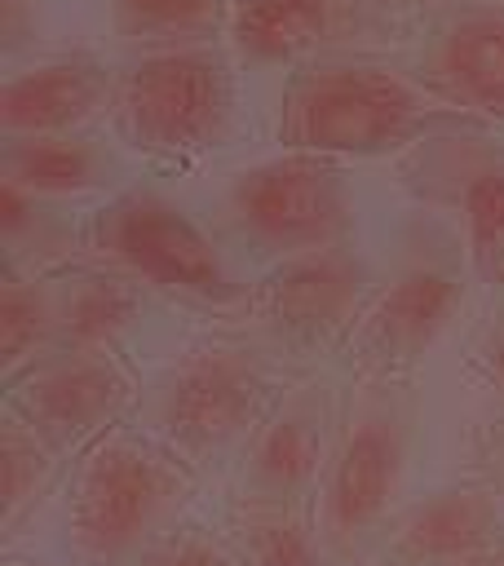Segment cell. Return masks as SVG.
Listing matches in <instances>:
<instances>
[{"instance_id": "cell-7", "label": "cell", "mask_w": 504, "mask_h": 566, "mask_svg": "<svg viewBox=\"0 0 504 566\" xmlns=\"http://www.w3.org/2000/svg\"><path fill=\"white\" fill-rule=\"evenodd\" d=\"M464 301V279L447 256H407L358 310L349 363L358 380H407Z\"/></svg>"}, {"instance_id": "cell-1", "label": "cell", "mask_w": 504, "mask_h": 566, "mask_svg": "<svg viewBox=\"0 0 504 566\" xmlns=\"http://www.w3.org/2000/svg\"><path fill=\"white\" fill-rule=\"evenodd\" d=\"M190 500V464L164 442L124 424L75 451L62 513L80 566H133L168 535Z\"/></svg>"}, {"instance_id": "cell-3", "label": "cell", "mask_w": 504, "mask_h": 566, "mask_svg": "<svg viewBox=\"0 0 504 566\" xmlns=\"http://www.w3.org/2000/svg\"><path fill=\"white\" fill-rule=\"evenodd\" d=\"M433 119L424 84L376 62H323L292 75L279 106V146L358 159L411 150Z\"/></svg>"}, {"instance_id": "cell-11", "label": "cell", "mask_w": 504, "mask_h": 566, "mask_svg": "<svg viewBox=\"0 0 504 566\" xmlns=\"http://www.w3.org/2000/svg\"><path fill=\"white\" fill-rule=\"evenodd\" d=\"M491 548H504V504L482 478L402 504L376 539L380 566H455Z\"/></svg>"}, {"instance_id": "cell-9", "label": "cell", "mask_w": 504, "mask_h": 566, "mask_svg": "<svg viewBox=\"0 0 504 566\" xmlns=\"http://www.w3.org/2000/svg\"><path fill=\"white\" fill-rule=\"evenodd\" d=\"M407 186L451 221L473 274L504 287V146L473 133L429 137L411 146Z\"/></svg>"}, {"instance_id": "cell-25", "label": "cell", "mask_w": 504, "mask_h": 566, "mask_svg": "<svg viewBox=\"0 0 504 566\" xmlns=\"http://www.w3.org/2000/svg\"><path fill=\"white\" fill-rule=\"evenodd\" d=\"M482 371L504 389V314L495 318V327L482 340Z\"/></svg>"}, {"instance_id": "cell-2", "label": "cell", "mask_w": 504, "mask_h": 566, "mask_svg": "<svg viewBox=\"0 0 504 566\" xmlns=\"http://www.w3.org/2000/svg\"><path fill=\"white\" fill-rule=\"evenodd\" d=\"M416 447V407L407 380H358V398L340 416L314 517L336 562L376 548L385 522L398 513Z\"/></svg>"}, {"instance_id": "cell-10", "label": "cell", "mask_w": 504, "mask_h": 566, "mask_svg": "<svg viewBox=\"0 0 504 566\" xmlns=\"http://www.w3.org/2000/svg\"><path fill=\"white\" fill-rule=\"evenodd\" d=\"M128 394L133 380L106 349H71L27 371L9 398V411L22 416L62 455L84 451L93 438L115 429Z\"/></svg>"}, {"instance_id": "cell-18", "label": "cell", "mask_w": 504, "mask_h": 566, "mask_svg": "<svg viewBox=\"0 0 504 566\" xmlns=\"http://www.w3.org/2000/svg\"><path fill=\"white\" fill-rule=\"evenodd\" d=\"M327 31V0H239L234 40L265 62L305 53Z\"/></svg>"}, {"instance_id": "cell-5", "label": "cell", "mask_w": 504, "mask_h": 566, "mask_svg": "<svg viewBox=\"0 0 504 566\" xmlns=\"http://www.w3.org/2000/svg\"><path fill=\"white\" fill-rule=\"evenodd\" d=\"M225 212L256 256L292 261L345 243L354 226V195L336 159L283 150L234 177Z\"/></svg>"}, {"instance_id": "cell-4", "label": "cell", "mask_w": 504, "mask_h": 566, "mask_svg": "<svg viewBox=\"0 0 504 566\" xmlns=\"http://www.w3.org/2000/svg\"><path fill=\"white\" fill-rule=\"evenodd\" d=\"M115 133L155 159L199 155L225 142L234 84L212 49H159L115 88Z\"/></svg>"}, {"instance_id": "cell-21", "label": "cell", "mask_w": 504, "mask_h": 566, "mask_svg": "<svg viewBox=\"0 0 504 566\" xmlns=\"http://www.w3.org/2000/svg\"><path fill=\"white\" fill-rule=\"evenodd\" d=\"M57 327V305L40 283L27 279H4L0 287V358L13 371L22 358H31L49 332Z\"/></svg>"}, {"instance_id": "cell-20", "label": "cell", "mask_w": 504, "mask_h": 566, "mask_svg": "<svg viewBox=\"0 0 504 566\" xmlns=\"http://www.w3.org/2000/svg\"><path fill=\"white\" fill-rule=\"evenodd\" d=\"M4 464H0V491H4V526H13L35 500L40 491L49 486V473H53V460L57 451L22 420L9 411L4 420V447H0Z\"/></svg>"}, {"instance_id": "cell-19", "label": "cell", "mask_w": 504, "mask_h": 566, "mask_svg": "<svg viewBox=\"0 0 504 566\" xmlns=\"http://www.w3.org/2000/svg\"><path fill=\"white\" fill-rule=\"evenodd\" d=\"M133 318L137 301L124 279H80L57 310V327L66 332L71 349H106Z\"/></svg>"}, {"instance_id": "cell-8", "label": "cell", "mask_w": 504, "mask_h": 566, "mask_svg": "<svg viewBox=\"0 0 504 566\" xmlns=\"http://www.w3.org/2000/svg\"><path fill=\"white\" fill-rule=\"evenodd\" d=\"M270 380L261 363L230 345L195 349L159 394V438L186 464H212L265 420Z\"/></svg>"}, {"instance_id": "cell-17", "label": "cell", "mask_w": 504, "mask_h": 566, "mask_svg": "<svg viewBox=\"0 0 504 566\" xmlns=\"http://www.w3.org/2000/svg\"><path fill=\"white\" fill-rule=\"evenodd\" d=\"M115 164L106 146L75 137V133H40V137H9L4 142V181L22 186L35 199L84 195L111 181Z\"/></svg>"}, {"instance_id": "cell-12", "label": "cell", "mask_w": 504, "mask_h": 566, "mask_svg": "<svg viewBox=\"0 0 504 566\" xmlns=\"http://www.w3.org/2000/svg\"><path fill=\"white\" fill-rule=\"evenodd\" d=\"M363 301V270L345 248L309 252L279 261L274 279L261 292V310L283 340L296 345H327L358 323Z\"/></svg>"}, {"instance_id": "cell-6", "label": "cell", "mask_w": 504, "mask_h": 566, "mask_svg": "<svg viewBox=\"0 0 504 566\" xmlns=\"http://www.w3.org/2000/svg\"><path fill=\"white\" fill-rule=\"evenodd\" d=\"M88 248L115 270L164 292L195 301L230 296V279L212 239L164 195L128 190L111 199L88 226Z\"/></svg>"}, {"instance_id": "cell-13", "label": "cell", "mask_w": 504, "mask_h": 566, "mask_svg": "<svg viewBox=\"0 0 504 566\" xmlns=\"http://www.w3.org/2000/svg\"><path fill=\"white\" fill-rule=\"evenodd\" d=\"M327 402L323 394L309 389H292L287 398H279L265 420L256 424L252 442H248V460H243V491L252 495H274V500H305L318 491L327 455L336 433L327 429Z\"/></svg>"}, {"instance_id": "cell-16", "label": "cell", "mask_w": 504, "mask_h": 566, "mask_svg": "<svg viewBox=\"0 0 504 566\" xmlns=\"http://www.w3.org/2000/svg\"><path fill=\"white\" fill-rule=\"evenodd\" d=\"M225 539L243 566H332V548L305 500L239 491L225 513Z\"/></svg>"}, {"instance_id": "cell-22", "label": "cell", "mask_w": 504, "mask_h": 566, "mask_svg": "<svg viewBox=\"0 0 504 566\" xmlns=\"http://www.w3.org/2000/svg\"><path fill=\"white\" fill-rule=\"evenodd\" d=\"M133 566H243L225 531H203V526H172L159 535Z\"/></svg>"}, {"instance_id": "cell-27", "label": "cell", "mask_w": 504, "mask_h": 566, "mask_svg": "<svg viewBox=\"0 0 504 566\" xmlns=\"http://www.w3.org/2000/svg\"><path fill=\"white\" fill-rule=\"evenodd\" d=\"M13 566H35V562H13Z\"/></svg>"}, {"instance_id": "cell-14", "label": "cell", "mask_w": 504, "mask_h": 566, "mask_svg": "<svg viewBox=\"0 0 504 566\" xmlns=\"http://www.w3.org/2000/svg\"><path fill=\"white\" fill-rule=\"evenodd\" d=\"M420 84L433 102L504 124V9L473 4L442 22L429 40Z\"/></svg>"}, {"instance_id": "cell-24", "label": "cell", "mask_w": 504, "mask_h": 566, "mask_svg": "<svg viewBox=\"0 0 504 566\" xmlns=\"http://www.w3.org/2000/svg\"><path fill=\"white\" fill-rule=\"evenodd\" d=\"M477 469H482V482L500 495V504H504V420H495L491 429H486V438H482V447H477Z\"/></svg>"}, {"instance_id": "cell-26", "label": "cell", "mask_w": 504, "mask_h": 566, "mask_svg": "<svg viewBox=\"0 0 504 566\" xmlns=\"http://www.w3.org/2000/svg\"><path fill=\"white\" fill-rule=\"evenodd\" d=\"M455 566H504V548H491V553L469 557V562H455Z\"/></svg>"}, {"instance_id": "cell-15", "label": "cell", "mask_w": 504, "mask_h": 566, "mask_svg": "<svg viewBox=\"0 0 504 566\" xmlns=\"http://www.w3.org/2000/svg\"><path fill=\"white\" fill-rule=\"evenodd\" d=\"M106 71L84 57L40 62L13 75L0 93V124L9 137H40V133H71L93 119L106 102Z\"/></svg>"}, {"instance_id": "cell-23", "label": "cell", "mask_w": 504, "mask_h": 566, "mask_svg": "<svg viewBox=\"0 0 504 566\" xmlns=\"http://www.w3.org/2000/svg\"><path fill=\"white\" fill-rule=\"evenodd\" d=\"M217 9H221V0H115L119 22L141 35L199 31L217 18Z\"/></svg>"}]
</instances>
